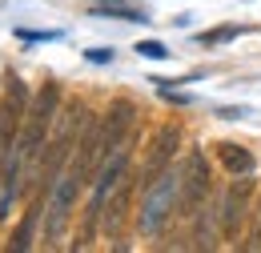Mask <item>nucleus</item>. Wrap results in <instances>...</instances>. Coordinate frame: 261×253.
<instances>
[{
	"label": "nucleus",
	"mask_w": 261,
	"mask_h": 253,
	"mask_svg": "<svg viewBox=\"0 0 261 253\" xmlns=\"http://www.w3.org/2000/svg\"><path fill=\"white\" fill-rule=\"evenodd\" d=\"M57 117H61V85L48 81V85H40V89L33 93L29 109H24V129H20V145H16L24 169L40 161L48 137H53V121H57Z\"/></svg>",
	"instance_id": "f257e3e1"
},
{
	"label": "nucleus",
	"mask_w": 261,
	"mask_h": 253,
	"mask_svg": "<svg viewBox=\"0 0 261 253\" xmlns=\"http://www.w3.org/2000/svg\"><path fill=\"white\" fill-rule=\"evenodd\" d=\"M177 197H181V165H169L157 181L141 189V209H137V233L157 237L165 225L177 217Z\"/></svg>",
	"instance_id": "f03ea898"
},
{
	"label": "nucleus",
	"mask_w": 261,
	"mask_h": 253,
	"mask_svg": "<svg viewBox=\"0 0 261 253\" xmlns=\"http://www.w3.org/2000/svg\"><path fill=\"white\" fill-rule=\"evenodd\" d=\"M85 189V181H81V173H76V165L68 161L65 173H61V181L53 185V193H48V205H44V245L53 249L61 237H65L68 229V217H72V205H76V193Z\"/></svg>",
	"instance_id": "7ed1b4c3"
},
{
	"label": "nucleus",
	"mask_w": 261,
	"mask_h": 253,
	"mask_svg": "<svg viewBox=\"0 0 261 253\" xmlns=\"http://www.w3.org/2000/svg\"><path fill=\"white\" fill-rule=\"evenodd\" d=\"M209 189H213V169H209V157L201 149H189V157L181 165V197H177V217L181 221H193V213L209 201Z\"/></svg>",
	"instance_id": "20e7f679"
},
{
	"label": "nucleus",
	"mask_w": 261,
	"mask_h": 253,
	"mask_svg": "<svg viewBox=\"0 0 261 253\" xmlns=\"http://www.w3.org/2000/svg\"><path fill=\"white\" fill-rule=\"evenodd\" d=\"M133 121H137V105H133V100H113V105H109V113L97 121V161L113 157V153L129 141Z\"/></svg>",
	"instance_id": "39448f33"
},
{
	"label": "nucleus",
	"mask_w": 261,
	"mask_h": 253,
	"mask_svg": "<svg viewBox=\"0 0 261 253\" xmlns=\"http://www.w3.org/2000/svg\"><path fill=\"white\" fill-rule=\"evenodd\" d=\"M253 173L249 177H233V185L225 189L221 197V237L237 245V237H241V229H245V217L253 213L249 205H253Z\"/></svg>",
	"instance_id": "423d86ee"
},
{
	"label": "nucleus",
	"mask_w": 261,
	"mask_h": 253,
	"mask_svg": "<svg viewBox=\"0 0 261 253\" xmlns=\"http://www.w3.org/2000/svg\"><path fill=\"white\" fill-rule=\"evenodd\" d=\"M177 153H181V125H161L157 133H153V141H149V157H145V165H141V189L149 185V181H157L165 169L177 161Z\"/></svg>",
	"instance_id": "0eeeda50"
},
{
	"label": "nucleus",
	"mask_w": 261,
	"mask_h": 253,
	"mask_svg": "<svg viewBox=\"0 0 261 253\" xmlns=\"http://www.w3.org/2000/svg\"><path fill=\"white\" fill-rule=\"evenodd\" d=\"M221 237V201H205L193 213V233H189V249H217Z\"/></svg>",
	"instance_id": "6e6552de"
},
{
	"label": "nucleus",
	"mask_w": 261,
	"mask_h": 253,
	"mask_svg": "<svg viewBox=\"0 0 261 253\" xmlns=\"http://www.w3.org/2000/svg\"><path fill=\"white\" fill-rule=\"evenodd\" d=\"M137 189H141V177H137V173H125L121 185L109 193V209H105V221H100L109 237L121 233V225H125V217H129V201H133V193H137Z\"/></svg>",
	"instance_id": "1a4fd4ad"
},
{
	"label": "nucleus",
	"mask_w": 261,
	"mask_h": 253,
	"mask_svg": "<svg viewBox=\"0 0 261 253\" xmlns=\"http://www.w3.org/2000/svg\"><path fill=\"white\" fill-rule=\"evenodd\" d=\"M44 205H48V193H36V201L29 205V209H24V217H20L16 233H12V241H8V249H12V253H24V249H33V233H36V221H40Z\"/></svg>",
	"instance_id": "9d476101"
},
{
	"label": "nucleus",
	"mask_w": 261,
	"mask_h": 253,
	"mask_svg": "<svg viewBox=\"0 0 261 253\" xmlns=\"http://www.w3.org/2000/svg\"><path fill=\"white\" fill-rule=\"evenodd\" d=\"M217 157H221V165H225L229 177H249L257 165H253V153L249 149H241V145H221L217 149Z\"/></svg>",
	"instance_id": "9b49d317"
},
{
	"label": "nucleus",
	"mask_w": 261,
	"mask_h": 253,
	"mask_svg": "<svg viewBox=\"0 0 261 253\" xmlns=\"http://www.w3.org/2000/svg\"><path fill=\"white\" fill-rule=\"evenodd\" d=\"M93 4H97V8H93L89 16H100V20H109V16H113V20H133V24H145V20H149L145 12H137V8L121 4V0H93Z\"/></svg>",
	"instance_id": "f8f14e48"
},
{
	"label": "nucleus",
	"mask_w": 261,
	"mask_h": 253,
	"mask_svg": "<svg viewBox=\"0 0 261 253\" xmlns=\"http://www.w3.org/2000/svg\"><path fill=\"white\" fill-rule=\"evenodd\" d=\"M237 36H241V29H237V24H225V29L201 32V36H197V44H205V48H209V44H229V40H237Z\"/></svg>",
	"instance_id": "ddd939ff"
},
{
	"label": "nucleus",
	"mask_w": 261,
	"mask_h": 253,
	"mask_svg": "<svg viewBox=\"0 0 261 253\" xmlns=\"http://www.w3.org/2000/svg\"><path fill=\"white\" fill-rule=\"evenodd\" d=\"M241 249L261 253V205L253 209V221H249V229H245V241H241Z\"/></svg>",
	"instance_id": "4468645a"
},
{
	"label": "nucleus",
	"mask_w": 261,
	"mask_h": 253,
	"mask_svg": "<svg viewBox=\"0 0 261 253\" xmlns=\"http://www.w3.org/2000/svg\"><path fill=\"white\" fill-rule=\"evenodd\" d=\"M137 57H145V61H169V48L161 40H137Z\"/></svg>",
	"instance_id": "2eb2a0df"
},
{
	"label": "nucleus",
	"mask_w": 261,
	"mask_h": 253,
	"mask_svg": "<svg viewBox=\"0 0 261 253\" xmlns=\"http://www.w3.org/2000/svg\"><path fill=\"white\" fill-rule=\"evenodd\" d=\"M16 36L29 40V44H33V40H61V32H33V29H16Z\"/></svg>",
	"instance_id": "dca6fc26"
},
{
	"label": "nucleus",
	"mask_w": 261,
	"mask_h": 253,
	"mask_svg": "<svg viewBox=\"0 0 261 253\" xmlns=\"http://www.w3.org/2000/svg\"><path fill=\"white\" fill-rule=\"evenodd\" d=\"M85 57H89L93 64H109V61H113V48H89Z\"/></svg>",
	"instance_id": "f3484780"
}]
</instances>
